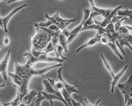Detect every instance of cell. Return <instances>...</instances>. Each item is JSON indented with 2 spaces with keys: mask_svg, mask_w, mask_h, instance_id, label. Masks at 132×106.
I'll return each instance as SVG.
<instances>
[{
  "mask_svg": "<svg viewBox=\"0 0 132 106\" xmlns=\"http://www.w3.org/2000/svg\"><path fill=\"white\" fill-rule=\"evenodd\" d=\"M62 63H59L53 66H47L40 69H36L34 67L30 66L26 63L24 65L19 64L16 62L14 64V73L19 75L22 78L31 81L34 77L42 76L44 77L45 75L53 69L62 66Z\"/></svg>",
  "mask_w": 132,
  "mask_h": 106,
  "instance_id": "cell-1",
  "label": "cell"
},
{
  "mask_svg": "<svg viewBox=\"0 0 132 106\" xmlns=\"http://www.w3.org/2000/svg\"><path fill=\"white\" fill-rule=\"evenodd\" d=\"M51 35L40 28H35L34 34L30 38L31 54L36 58L39 57L51 42Z\"/></svg>",
  "mask_w": 132,
  "mask_h": 106,
  "instance_id": "cell-2",
  "label": "cell"
},
{
  "mask_svg": "<svg viewBox=\"0 0 132 106\" xmlns=\"http://www.w3.org/2000/svg\"><path fill=\"white\" fill-rule=\"evenodd\" d=\"M118 87L120 89L122 94L125 97V105L130 98V93H132V75L126 82L121 84H118Z\"/></svg>",
  "mask_w": 132,
  "mask_h": 106,
  "instance_id": "cell-3",
  "label": "cell"
},
{
  "mask_svg": "<svg viewBox=\"0 0 132 106\" xmlns=\"http://www.w3.org/2000/svg\"><path fill=\"white\" fill-rule=\"evenodd\" d=\"M11 49L8 50L7 54L3 57L2 59L0 61V74H1L5 80H7V74L8 67H9L10 60Z\"/></svg>",
  "mask_w": 132,
  "mask_h": 106,
  "instance_id": "cell-4",
  "label": "cell"
},
{
  "mask_svg": "<svg viewBox=\"0 0 132 106\" xmlns=\"http://www.w3.org/2000/svg\"><path fill=\"white\" fill-rule=\"evenodd\" d=\"M90 4V11L91 12H96L100 14V16H101L103 18H107L109 14L112 12L113 9L112 8H109V9H102V8H99L96 6L94 3V0H89Z\"/></svg>",
  "mask_w": 132,
  "mask_h": 106,
  "instance_id": "cell-5",
  "label": "cell"
},
{
  "mask_svg": "<svg viewBox=\"0 0 132 106\" xmlns=\"http://www.w3.org/2000/svg\"><path fill=\"white\" fill-rule=\"evenodd\" d=\"M62 67H61L59 69V70L57 71V77L58 78H59V80L61 81V82L63 84L64 87L65 89V91H67L70 95H71V94L73 93H79V91L76 88L78 87V86H73L70 85L63 79L62 76Z\"/></svg>",
  "mask_w": 132,
  "mask_h": 106,
  "instance_id": "cell-6",
  "label": "cell"
},
{
  "mask_svg": "<svg viewBox=\"0 0 132 106\" xmlns=\"http://www.w3.org/2000/svg\"><path fill=\"white\" fill-rule=\"evenodd\" d=\"M122 6H123L122 5H121V6H118L116 8H115V9H113L112 12H111V13L109 14L108 17L106 18H104V19L102 20V21H97V20L95 19L94 20L95 24H98V25H100L102 28H105L109 23H111V20H112L113 17H114V16H117V11L119 10H121L122 9Z\"/></svg>",
  "mask_w": 132,
  "mask_h": 106,
  "instance_id": "cell-7",
  "label": "cell"
},
{
  "mask_svg": "<svg viewBox=\"0 0 132 106\" xmlns=\"http://www.w3.org/2000/svg\"><path fill=\"white\" fill-rule=\"evenodd\" d=\"M36 61L37 64L40 62H44V63H62L63 62L64 60L60 58H57V57H51L48 56V54H46V52L44 51L41 53L40 56L38 58L36 57Z\"/></svg>",
  "mask_w": 132,
  "mask_h": 106,
  "instance_id": "cell-8",
  "label": "cell"
},
{
  "mask_svg": "<svg viewBox=\"0 0 132 106\" xmlns=\"http://www.w3.org/2000/svg\"><path fill=\"white\" fill-rule=\"evenodd\" d=\"M83 13H84V15H83V18H82V19L81 22H80V23L76 27H75L71 31V34H80L81 33V31L82 29V28H83L84 24L86 22V21H87L88 19L89 18L90 14L91 13V11L90 9H84L83 10Z\"/></svg>",
  "mask_w": 132,
  "mask_h": 106,
  "instance_id": "cell-9",
  "label": "cell"
},
{
  "mask_svg": "<svg viewBox=\"0 0 132 106\" xmlns=\"http://www.w3.org/2000/svg\"><path fill=\"white\" fill-rule=\"evenodd\" d=\"M44 17L47 19V20L51 21L53 24H56L58 23H62V22H74L76 21L77 18L75 19H64L60 17L59 14V12H57L56 13L53 14L52 16H49L48 13H46L45 14Z\"/></svg>",
  "mask_w": 132,
  "mask_h": 106,
  "instance_id": "cell-10",
  "label": "cell"
},
{
  "mask_svg": "<svg viewBox=\"0 0 132 106\" xmlns=\"http://www.w3.org/2000/svg\"><path fill=\"white\" fill-rule=\"evenodd\" d=\"M128 67V65H126L125 67H124L123 69L118 72L116 75H115L114 77H113V80L111 82H108V83L110 84L111 85V92L112 93H114V88L118 84V81L121 79L122 77L125 75L126 71H127Z\"/></svg>",
  "mask_w": 132,
  "mask_h": 106,
  "instance_id": "cell-11",
  "label": "cell"
},
{
  "mask_svg": "<svg viewBox=\"0 0 132 106\" xmlns=\"http://www.w3.org/2000/svg\"><path fill=\"white\" fill-rule=\"evenodd\" d=\"M27 6V5L26 4H24V5L20 6L18 8H16L14 10H13L10 13H9V14H8L7 16H6V17H2V21H3V29L5 30V32L6 33H8V31L7 29V26H8V22H9L10 20L11 19V18L13 17V16L15 14L17 13L18 11H19L20 10L23 9V8L26 7Z\"/></svg>",
  "mask_w": 132,
  "mask_h": 106,
  "instance_id": "cell-12",
  "label": "cell"
},
{
  "mask_svg": "<svg viewBox=\"0 0 132 106\" xmlns=\"http://www.w3.org/2000/svg\"><path fill=\"white\" fill-rule=\"evenodd\" d=\"M101 35H102L98 33H96V35H95L94 37L90 38L84 44H83L82 46H81L80 47L78 48L76 50V53L79 52L81 49H84L85 48L92 47L93 46H94L95 45H96L98 43H99V39H100Z\"/></svg>",
  "mask_w": 132,
  "mask_h": 106,
  "instance_id": "cell-13",
  "label": "cell"
},
{
  "mask_svg": "<svg viewBox=\"0 0 132 106\" xmlns=\"http://www.w3.org/2000/svg\"><path fill=\"white\" fill-rule=\"evenodd\" d=\"M41 93H42L44 97L45 98V99L47 101H48L50 102L51 104V106H54L53 103V100H59L62 102L65 106H69L68 104L67 103V102L65 101V100L63 98H61L59 96H58L55 94H52V93H47L45 91H41Z\"/></svg>",
  "mask_w": 132,
  "mask_h": 106,
  "instance_id": "cell-14",
  "label": "cell"
},
{
  "mask_svg": "<svg viewBox=\"0 0 132 106\" xmlns=\"http://www.w3.org/2000/svg\"><path fill=\"white\" fill-rule=\"evenodd\" d=\"M115 43L117 45V47L119 48V49H120L121 51L122 52L124 55H126V52L123 49V48L125 47H127L128 48H129L130 50L132 51V47L131 46V44L128 42L126 39L123 38L121 35H119L118 36V38L116 40Z\"/></svg>",
  "mask_w": 132,
  "mask_h": 106,
  "instance_id": "cell-15",
  "label": "cell"
},
{
  "mask_svg": "<svg viewBox=\"0 0 132 106\" xmlns=\"http://www.w3.org/2000/svg\"><path fill=\"white\" fill-rule=\"evenodd\" d=\"M8 74L11 77V78L12 80V83L10 84V85L13 84L14 86L16 87V88H18L20 86H21L23 82V79L22 77L19 76L18 75H16L15 73L8 72Z\"/></svg>",
  "mask_w": 132,
  "mask_h": 106,
  "instance_id": "cell-16",
  "label": "cell"
},
{
  "mask_svg": "<svg viewBox=\"0 0 132 106\" xmlns=\"http://www.w3.org/2000/svg\"><path fill=\"white\" fill-rule=\"evenodd\" d=\"M38 93V92H37L36 90H34V89L30 91L26 96H25L23 98L22 101L23 102L25 103H26L28 105L33 101L34 98L37 96Z\"/></svg>",
  "mask_w": 132,
  "mask_h": 106,
  "instance_id": "cell-17",
  "label": "cell"
},
{
  "mask_svg": "<svg viewBox=\"0 0 132 106\" xmlns=\"http://www.w3.org/2000/svg\"><path fill=\"white\" fill-rule=\"evenodd\" d=\"M59 43L60 46L63 48L64 51L65 53L68 52V43L67 41V38L61 32L59 37Z\"/></svg>",
  "mask_w": 132,
  "mask_h": 106,
  "instance_id": "cell-18",
  "label": "cell"
},
{
  "mask_svg": "<svg viewBox=\"0 0 132 106\" xmlns=\"http://www.w3.org/2000/svg\"><path fill=\"white\" fill-rule=\"evenodd\" d=\"M93 30L95 31L96 32H104L105 33V28H102L100 25L96 24H94L93 25L83 27V28H82V29L81 31V32L83 31H93Z\"/></svg>",
  "mask_w": 132,
  "mask_h": 106,
  "instance_id": "cell-19",
  "label": "cell"
},
{
  "mask_svg": "<svg viewBox=\"0 0 132 106\" xmlns=\"http://www.w3.org/2000/svg\"><path fill=\"white\" fill-rule=\"evenodd\" d=\"M43 85L44 87V91L47 93H52V94H55L56 89L54 88L51 84L49 82L48 80H44L43 81Z\"/></svg>",
  "mask_w": 132,
  "mask_h": 106,
  "instance_id": "cell-20",
  "label": "cell"
},
{
  "mask_svg": "<svg viewBox=\"0 0 132 106\" xmlns=\"http://www.w3.org/2000/svg\"><path fill=\"white\" fill-rule=\"evenodd\" d=\"M101 57V59L102 60V62H103V63H104V65L105 67L106 68V69L107 70V71L109 72V74L112 76V77H114V76L115 75L114 73V71L113 70V69L112 67V66H111V65H110V64L109 63V62L107 61L106 58L104 57V56L102 54H101L100 55Z\"/></svg>",
  "mask_w": 132,
  "mask_h": 106,
  "instance_id": "cell-21",
  "label": "cell"
},
{
  "mask_svg": "<svg viewBox=\"0 0 132 106\" xmlns=\"http://www.w3.org/2000/svg\"><path fill=\"white\" fill-rule=\"evenodd\" d=\"M98 16H100V14L98 13L97 12H91V13L90 14L89 17L87 21H86V22L85 23L84 27L93 25V24H95V22H94L95 18H96L97 17H98Z\"/></svg>",
  "mask_w": 132,
  "mask_h": 106,
  "instance_id": "cell-22",
  "label": "cell"
},
{
  "mask_svg": "<svg viewBox=\"0 0 132 106\" xmlns=\"http://www.w3.org/2000/svg\"><path fill=\"white\" fill-rule=\"evenodd\" d=\"M117 16H122V17H129L130 19H132V10H128L127 7H126L125 10H119L117 11Z\"/></svg>",
  "mask_w": 132,
  "mask_h": 106,
  "instance_id": "cell-23",
  "label": "cell"
},
{
  "mask_svg": "<svg viewBox=\"0 0 132 106\" xmlns=\"http://www.w3.org/2000/svg\"><path fill=\"white\" fill-rule=\"evenodd\" d=\"M107 46H108L112 50V51L114 53L115 55H116L121 60H123V57L121 54V53L119 52L118 47L117 46V45L116 44V43H113L110 42L108 43V44H107Z\"/></svg>",
  "mask_w": 132,
  "mask_h": 106,
  "instance_id": "cell-24",
  "label": "cell"
},
{
  "mask_svg": "<svg viewBox=\"0 0 132 106\" xmlns=\"http://www.w3.org/2000/svg\"><path fill=\"white\" fill-rule=\"evenodd\" d=\"M22 101V99H20V97L18 94L16 93V96L14 97V99L12 100L11 102L9 103H1L2 104H3V106H18L19 103L20 102Z\"/></svg>",
  "mask_w": 132,
  "mask_h": 106,
  "instance_id": "cell-25",
  "label": "cell"
},
{
  "mask_svg": "<svg viewBox=\"0 0 132 106\" xmlns=\"http://www.w3.org/2000/svg\"><path fill=\"white\" fill-rule=\"evenodd\" d=\"M44 100H46V99L41 93V91H39L38 95L34 98L32 101L34 102L36 106H41V104Z\"/></svg>",
  "mask_w": 132,
  "mask_h": 106,
  "instance_id": "cell-26",
  "label": "cell"
},
{
  "mask_svg": "<svg viewBox=\"0 0 132 106\" xmlns=\"http://www.w3.org/2000/svg\"><path fill=\"white\" fill-rule=\"evenodd\" d=\"M56 57L57 58H61V59H63L64 60H67L65 57L63 55V52L64 51L63 48L59 44L57 45V46L56 47Z\"/></svg>",
  "mask_w": 132,
  "mask_h": 106,
  "instance_id": "cell-27",
  "label": "cell"
},
{
  "mask_svg": "<svg viewBox=\"0 0 132 106\" xmlns=\"http://www.w3.org/2000/svg\"><path fill=\"white\" fill-rule=\"evenodd\" d=\"M61 92L62 93V95L64 98V99L66 102H67L68 105L69 106H73L72 104V102H71V95H70L69 93L65 91V89L64 88L62 89Z\"/></svg>",
  "mask_w": 132,
  "mask_h": 106,
  "instance_id": "cell-28",
  "label": "cell"
},
{
  "mask_svg": "<svg viewBox=\"0 0 132 106\" xmlns=\"http://www.w3.org/2000/svg\"><path fill=\"white\" fill-rule=\"evenodd\" d=\"M61 31H57L56 34L52 36L51 40V42L52 43V44L53 45V46L54 47H56L57 46V45L59 44V35L61 33Z\"/></svg>",
  "mask_w": 132,
  "mask_h": 106,
  "instance_id": "cell-29",
  "label": "cell"
},
{
  "mask_svg": "<svg viewBox=\"0 0 132 106\" xmlns=\"http://www.w3.org/2000/svg\"><path fill=\"white\" fill-rule=\"evenodd\" d=\"M105 30L106 34H113L116 33L114 28V24L112 22L109 23L108 25L105 28Z\"/></svg>",
  "mask_w": 132,
  "mask_h": 106,
  "instance_id": "cell-30",
  "label": "cell"
},
{
  "mask_svg": "<svg viewBox=\"0 0 132 106\" xmlns=\"http://www.w3.org/2000/svg\"><path fill=\"white\" fill-rule=\"evenodd\" d=\"M44 51H45V52H46L47 54H48L50 52H54L56 54V48L53 47V45L52 44V43L50 42L48 44L46 48H45Z\"/></svg>",
  "mask_w": 132,
  "mask_h": 106,
  "instance_id": "cell-31",
  "label": "cell"
},
{
  "mask_svg": "<svg viewBox=\"0 0 132 106\" xmlns=\"http://www.w3.org/2000/svg\"><path fill=\"white\" fill-rule=\"evenodd\" d=\"M117 33L119 35H127V34H129L130 33L128 29V28L127 27H126L125 26V25H123V24L120 28H119V29Z\"/></svg>",
  "mask_w": 132,
  "mask_h": 106,
  "instance_id": "cell-32",
  "label": "cell"
},
{
  "mask_svg": "<svg viewBox=\"0 0 132 106\" xmlns=\"http://www.w3.org/2000/svg\"><path fill=\"white\" fill-rule=\"evenodd\" d=\"M110 42V40L107 37L106 34L101 35L100 39H99V43H100L102 46H107V44Z\"/></svg>",
  "mask_w": 132,
  "mask_h": 106,
  "instance_id": "cell-33",
  "label": "cell"
},
{
  "mask_svg": "<svg viewBox=\"0 0 132 106\" xmlns=\"http://www.w3.org/2000/svg\"><path fill=\"white\" fill-rule=\"evenodd\" d=\"M127 18L123 17L122 19L119 20V21H118L117 23L114 24V31L116 32H118L119 28H120L123 25V23L124 21H125V20H127Z\"/></svg>",
  "mask_w": 132,
  "mask_h": 106,
  "instance_id": "cell-34",
  "label": "cell"
},
{
  "mask_svg": "<svg viewBox=\"0 0 132 106\" xmlns=\"http://www.w3.org/2000/svg\"><path fill=\"white\" fill-rule=\"evenodd\" d=\"M53 87H54V88H55L56 89H57V90L59 91H61L62 89L64 88L63 84L62 82L61 81L56 82L55 84L53 86Z\"/></svg>",
  "mask_w": 132,
  "mask_h": 106,
  "instance_id": "cell-35",
  "label": "cell"
},
{
  "mask_svg": "<svg viewBox=\"0 0 132 106\" xmlns=\"http://www.w3.org/2000/svg\"><path fill=\"white\" fill-rule=\"evenodd\" d=\"M3 45L5 47H8L10 46V43H11V40L10 36L6 34L4 36V39H3Z\"/></svg>",
  "mask_w": 132,
  "mask_h": 106,
  "instance_id": "cell-36",
  "label": "cell"
},
{
  "mask_svg": "<svg viewBox=\"0 0 132 106\" xmlns=\"http://www.w3.org/2000/svg\"><path fill=\"white\" fill-rule=\"evenodd\" d=\"M79 34L77 33V34H72L70 35L69 36V37L67 38V41H68V44H69L70 43H72L73 41V40L75 39L78 35H79Z\"/></svg>",
  "mask_w": 132,
  "mask_h": 106,
  "instance_id": "cell-37",
  "label": "cell"
},
{
  "mask_svg": "<svg viewBox=\"0 0 132 106\" xmlns=\"http://www.w3.org/2000/svg\"><path fill=\"white\" fill-rule=\"evenodd\" d=\"M123 38H125L126 39L128 42L131 45L132 44V34L130 33L129 34H127V35H121Z\"/></svg>",
  "mask_w": 132,
  "mask_h": 106,
  "instance_id": "cell-38",
  "label": "cell"
},
{
  "mask_svg": "<svg viewBox=\"0 0 132 106\" xmlns=\"http://www.w3.org/2000/svg\"><path fill=\"white\" fill-rule=\"evenodd\" d=\"M61 33L65 36V37H67V38L69 37V36L71 35V31H69L68 29H67V28L62 31Z\"/></svg>",
  "mask_w": 132,
  "mask_h": 106,
  "instance_id": "cell-39",
  "label": "cell"
},
{
  "mask_svg": "<svg viewBox=\"0 0 132 106\" xmlns=\"http://www.w3.org/2000/svg\"><path fill=\"white\" fill-rule=\"evenodd\" d=\"M123 18V17H122V16H114V17H113L112 20H111V22H112L114 24L116 23H117L118 21H119V20H121V19H122Z\"/></svg>",
  "mask_w": 132,
  "mask_h": 106,
  "instance_id": "cell-40",
  "label": "cell"
},
{
  "mask_svg": "<svg viewBox=\"0 0 132 106\" xmlns=\"http://www.w3.org/2000/svg\"><path fill=\"white\" fill-rule=\"evenodd\" d=\"M48 28L49 29H50V30H51V31H54V32H57V31H61L60 29V28L58 27L56 24H51V25L48 28Z\"/></svg>",
  "mask_w": 132,
  "mask_h": 106,
  "instance_id": "cell-41",
  "label": "cell"
},
{
  "mask_svg": "<svg viewBox=\"0 0 132 106\" xmlns=\"http://www.w3.org/2000/svg\"><path fill=\"white\" fill-rule=\"evenodd\" d=\"M71 102H72V104L73 106H82L81 104V101L80 102H77L72 97H71Z\"/></svg>",
  "mask_w": 132,
  "mask_h": 106,
  "instance_id": "cell-42",
  "label": "cell"
},
{
  "mask_svg": "<svg viewBox=\"0 0 132 106\" xmlns=\"http://www.w3.org/2000/svg\"><path fill=\"white\" fill-rule=\"evenodd\" d=\"M84 101H85V102L86 103V105H87V106H97V105H98V103H100V102L101 101V100H98V101H97V102L95 103V105H93V104H91V103L89 102L85 99V98H84Z\"/></svg>",
  "mask_w": 132,
  "mask_h": 106,
  "instance_id": "cell-43",
  "label": "cell"
},
{
  "mask_svg": "<svg viewBox=\"0 0 132 106\" xmlns=\"http://www.w3.org/2000/svg\"><path fill=\"white\" fill-rule=\"evenodd\" d=\"M125 106H132V98H130L129 100L128 101L127 103L125 105Z\"/></svg>",
  "mask_w": 132,
  "mask_h": 106,
  "instance_id": "cell-44",
  "label": "cell"
},
{
  "mask_svg": "<svg viewBox=\"0 0 132 106\" xmlns=\"http://www.w3.org/2000/svg\"><path fill=\"white\" fill-rule=\"evenodd\" d=\"M22 1V0H8L7 2V4L8 5H10L12 3L17 2V1Z\"/></svg>",
  "mask_w": 132,
  "mask_h": 106,
  "instance_id": "cell-45",
  "label": "cell"
},
{
  "mask_svg": "<svg viewBox=\"0 0 132 106\" xmlns=\"http://www.w3.org/2000/svg\"><path fill=\"white\" fill-rule=\"evenodd\" d=\"M125 26L128 28V29L130 33L132 34V26L130 25H129V24H125Z\"/></svg>",
  "mask_w": 132,
  "mask_h": 106,
  "instance_id": "cell-46",
  "label": "cell"
},
{
  "mask_svg": "<svg viewBox=\"0 0 132 106\" xmlns=\"http://www.w3.org/2000/svg\"><path fill=\"white\" fill-rule=\"evenodd\" d=\"M18 106H28V105L26 103H25L24 102H23L21 101L19 103Z\"/></svg>",
  "mask_w": 132,
  "mask_h": 106,
  "instance_id": "cell-47",
  "label": "cell"
},
{
  "mask_svg": "<svg viewBox=\"0 0 132 106\" xmlns=\"http://www.w3.org/2000/svg\"><path fill=\"white\" fill-rule=\"evenodd\" d=\"M0 27L3 29V23L2 21V17H0Z\"/></svg>",
  "mask_w": 132,
  "mask_h": 106,
  "instance_id": "cell-48",
  "label": "cell"
},
{
  "mask_svg": "<svg viewBox=\"0 0 132 106\" xmlns=\"http://www.w3.org/2000/svg\"><path fill=\"white\" fill-rule=\"evenodd\" d=\"M28 106H36V105H35V103H34V102L32 101L29 104Z\"/></svg>",
  "mask_w": 132,
  "mask_h": 106,
  "instance_id": "cell-49",
  "label": "cell"
},
{
  "mask_svg": "<svg viewBox=\"0 0 132 106\" xmlns=\"http://www.w3.org/2000/svg\"><path fill=\"white\" fill-rule=\"evenodd\" d=\"M5 86H6L5 84H2L1 85H0V88H3V87H5Z\"/></svg>",
  "mask_w": 132,
  "mask_h": 106,
  "instance_id": "cell-50",
  "label": "cell"
},
{
  "mask_svg": "<svg viewBox=\"0 0 132 106\" xmlns=\"http://www.w3.org/2000/svg\"><path fill=\"white\" fill-rule=\"evenodd\" d=\"M130 97H131V98H132V93H130Z\"/></svg>",
  "mask_w": 132,
  "mask_h": 106,
  "instance_id": "cell-51",
  "label": "cell"
},
{
  "mask_svg": "<svg viewBox=\"0 0 132 106\" xmlns=\"http://www.w3.org/2000/svg\"><path fill=\"white\" fill-rule=\"evenodd\" d=\"M2 50V47H0V51H1Z\"/></svg>",
  "mask_w": 132,
  "mask_h": 106,
  "instance_id": "cell-52",
  "label": "cell"
},
{
  "mask_svg": "<svg viewBox=\"0 0 132 106\" xmlns=\"http://www.w3.org/2000/svg\"><path fill=\"white\" fill-rule=\"evenodd\" d=\"M5 1V0H0V1Z\"/></svg>",
  "mask_w": 132,
  "mask_h": 106,
  "instance_id": "cell-53",
  "label": "cell"
},
{
  "mask_svg": "<svg viewBox=\"0 0 132 106\" xmlns=\"http://www.w3.org/2000/svg\"><path fill=\"white\" fill-rule=\"evenodd\" d=\"M61 1H62V0H61Z\"/></svg>",
  "mask_w": 132,
  "mask_h": 106,
  "instance_id": "cell-54",
  "label": "cell"
}]
</instances>
